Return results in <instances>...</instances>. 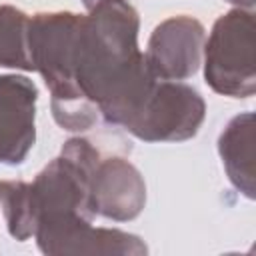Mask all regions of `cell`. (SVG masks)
<instances>
[{
    "label": "cell",
    "mask_w": 256,
    "mask_h": 256,
    "mask_svg": "<svg viewBox=\"0 0 256 256\" xmlns=\"http://www.w3.org/2000/svg\"><path fill=\"white\" fill-rule=\"evenodd\" d=\"M206 116L200 92L180 80H156L124 128L144 142H182L198 134Z\"/></svg>",
    "instance_id": "obj_3"
},
{
    "label": "cell",
    "mask_w": 256,
    "mask_h": 256,
    "mask_svg": "<svg viewBox=\"0 0 256 256\" xmlns=\"http://www.w3.org/2000/svg\"><path fill=\"white\" fill-rule=\"evenodd\" d=\"M34 238L40 252L52 256H142L148 252L140 236L118 228H96L92 226V220L86 218H70L64 222L40 226L36 228Z\"/></svg>",
    "instance_id": "obj_5"
},
{
    "label": "cell",
    "mask_w": 256,
    "mask_h": 256,
    "mask_svg": "<svg viewBox=\"0 0 256 256\" xmlns=\"http://www.w3.org/2000/svg\"><path fill=\"white\" fill-rule=\"evenodd\" d=\"M206 84L230 98H250L256 92V24L248 8L222 14L204 42Z\"/></svg>",
    "instance_id": "obj_2"
},
{
    "label": "cell",
    "mask_w": 256,
    "mask_h": 256,
    "mask_svg": "<svg viewBox=\"0 0 256 256\" xmlns=\"http://www.w3.org/2000/svg\"><path fill=\"white\" fill-rule=\"evenodd\" d=\"M36 84L18 74H0V164L24 162L36 142Z\"/></svg>",
    "instance_id": "obj_6"
},
{
    "label": "cell",
    "mask_w": 256,
    "mask_h": 256,
    "mask_svg": "<svg viewBox=\"0 0 256 256\" xmlns=\"http://www.w3.org/2000/svg\"><path fill=\"white\" fill-rule=\"evenodd\" d=\"M30 16L10 4L0 6V68L32 70L28 50Z\"/></svg>",
    "instance_id": "obj_10"
},
{
    "label": "cell",
    "mask_w": 256,
    "mask_h": 256,
    "mask_svg": "<svg viewBox=\"0 0 256 256\" xmlns=\"http://www.w3.org/2000/svg\"><path fill=\"white\" fill-rule=\"evenodd\" d=\"M0 210L10 236L24 242L36 232V210L32 200V186L24 180L0 182Z\"/></svg>",
    "instance_id": "obj_9"
},
{
    "label": "cell",
    "mask_w": 256,
    "mask_h": 256,
    "mask_svg": "<svg viewBox=\"0 0 256 256\" xmlns=\"http://www.w3.org/2000/svg\"><path fill=\"white\" fill-rule=\"evenodd\" d=\"M206 30L202 22L180 14L162 20L148 38L146 66L156 80H186L202 64Z\"/></svg>",
    "instance_id": "obj_4"
},
{
    "label": "cell",
    "mask_w": 256,
    "mask_h": 256,
    "mask_svg": "<svg viewBox=\"0 0 256 256\" xmlns=\"http://www.w3.org/2000/svg\"><path fill=\"white\" fill-rule=\"evenodd\" d=\"M226 2L236 4V8H248V10H252L254 6V0H226Z\"/></svg>",
    "instance_id": "obj_11"
},
{
    "label": "cell",
    "mask_w": 256,
    "mask_h": 256,
    "mask_svg": "<svg viewBox=\"0 0 256 256\" xmlns=\"http://www.w3.org/2000/svg\"><path fill=\"white\" fill-rule=\"evenodd\" d=\"M82 14L38 12L30 18L28 50L32 70L50 90V108L58 126L82 132L96 124L100 112L76 84V48Z\"/></svg>",
    "instance_id": "obj_1"
},
{
    "label": "cell",
    "mask_w": 256,
    "mask_h": 256,
    "mask_svg": "<svg viewBox=\"0 0 256 256\" xmlns=\"http://www.w3.org/2000/svg\"><path fill=\"white\" fill-rule=\"evenodd\" d=\"M218 154L228 180L246 198L256 192V160H254V114L234 116L218 138Z\"/></svg>",
    "instance_id": "obj_8"
},
{
    "label": "cell",
    "mask_w": 256,
    "mask_h": 256,
    "mask_svg": "<svg viewBox=\"0 0 256 256\" xmlns=\"http://www.w3.org/2000/svg\"><path fill=\"white\" fill-rule=\"evenodd\" d=\"M90 202L94 216L114 222L134 220L146 206V182L140 170L126 158H100L92 174Z\"/></svg>",
    "instance_id": "obj_7"
}]
</instances>
